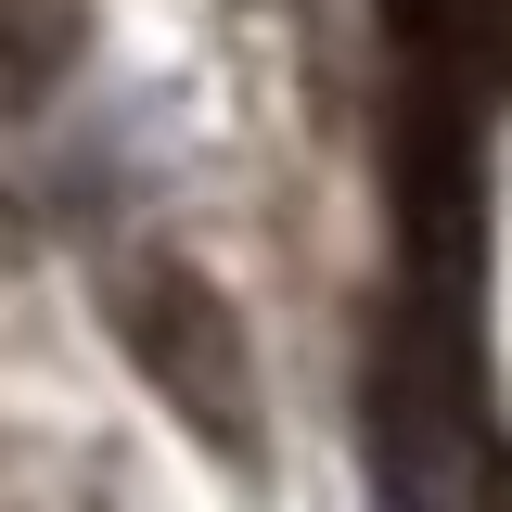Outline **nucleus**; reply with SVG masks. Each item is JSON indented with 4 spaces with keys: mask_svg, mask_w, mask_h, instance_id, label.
<instances>
[{
    "mask_svg": "<svg viewBox=\"0 0 512 512\" xmlns=\"http://www.w3.org/2000/svg\"><path fill=\"white\" fill-rule=\"evenodd\" d=\"M103 320H116V346L141 359V384H154L218 461H256V359H244V320H231V295H218L192 256H128L116 282H103Z\"/></svg>",
    "mask_w": 512,
    "mask_h": 512,
    "instance_id": "f257e3e1",
    "label": "nucleus"
},
{
    "mask_svg": "<svg viewBox=\"0 0 512 512\" xmlns=\"http://www.w3.org/2000/svg\"><path fill=\"white\" fill-rule=\"evenodd\" d=\"M90 52V0H0V116H39Z\"/></svg>",
    "mask_w": 512,
    "mask_h": 512,
    "instance_id": "f03ea898",
    "label": "nucleus"
}]
</instances>
